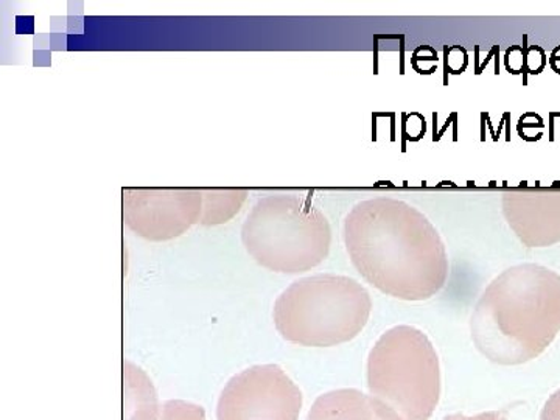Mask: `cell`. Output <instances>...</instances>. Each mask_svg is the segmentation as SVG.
Instances as JSON below:
<instances>
[{"instance_id":"cell-1","label":"cell","mask_w":560,"mask_h":420,"mask_svg":"<svg viewBox=\"0 0 560 420\" xmlns=\"http://www.w3.org/2000/svg\"><path fill=\"white\" fill-rule=\"evenodd\" d=\"M353 267L370 285L400 301H427L447 283V248L415 206L374 197L353 206L342 226Z\"/></svg>"},{"instance_id":"cell-2","label":"cell","mask_w":560,"mask_h":420,"mask_svg":"<svg viewBox=\"0 0 560 420\" xmlns=\"http://www.w3.org/2000/svg\"><path fill=\"white\" fill-rule=\"evenodd\" d=\"M470 331L492 363L517 366L537 359L560 331V275L536 264L501 272L475 305Z\"/></svg>"},{"instance_id":"cell-3","label":"cell","mask_w":560,"mask_h":420,"mask_svg":"<svg viewBox=\"0 0 560 420\" xmlns=\"http://www.w3.org/2000/svg\"><path fill=\"white\" fill-rule=\"evenodd\" d=\"M370 291L359 280L316 275L291 283L275 302L272 319L283 340L334 348L359 337L371 318Z\"/></svg>"},{"instance_id":"cell-4","label":"cell","mask_w":560,"mask_h":420,"mask_svg":"<svg viewBox=\"0 0 560 420\" xmlns=\"http://www.w3.org/2000/svg\"><path fill=\"white\" fill-rule=\"evenodd\" d=\"M242 243L260 267L280 275H301L329 257L331 226L307 198L267 195L246 217Z\"/></svg>"},{"instance_id":"cell-5","label":"cell","mask_w":560,"mask_h":420,"mask_svg":"<svg viewBox=\"0 0 560 420\" xmlns=\"http://www.w3.org/2000/svg\"><path fill=\"white\" fill-rule=\"evenodd\" d=\"M370 390L404 420H430L440 404V357L412 326L386 330L368 359Z\"/></svg>"},{"instance_id":"cell-6","label":"cell","mask_w":560,"mask_h":420,"mask_svg":"<svg viewBox=\"0 0 560 420\" xmlns=\"http://www.w3.org/2000/svg\"><path fill=\"white\" fill-rule=\"evenodd\" d=\"M301 389L278 364L234 375L221 393L217 420H300Z\"/></svg>"},{"instance_id":"cell-7","label":"cell","mask_w":560,"mask_h":420,"mask_svg":"<svg viewBox=\"0 0 560 420\" xmlns=\"http://www.w3.org/2000/svg\"><path fill=\"white\" fill-rule=\"evenodd\" d=\"M202 195L198 189H125V226L150 242L175 241L200 224Z\"/></svg>"},{"instance_id":"cell-8","label":"cell","mask_w":560,"mask_h":420,"mask_svg":"<svg viewBox=\"0 0 560 420\" xmlns=\"http://www.w3.org/2000/svg\"><path fill=\"white\" fill-rule=\"evenodd\" d=\"M501 210L526 248H548L560 242V189L508 190Z\"/></svg>"},{"instance_id":"cell-9","label":"cell","mask_w":560,"mask_h":420,"mask_svg":"<svg viewBox=\"0 0 560 420\" xmlns=\"http://www.w3.org/2000/svg\"><path fill=\"white\" fill-rule=\"evenodd\" d=\"M307 420H404L377 397L359 389H337L323 394L313 404Z\"/></svg>"},{"instance_id":"cell-10","label":"cell","mask_w":560,"mask_h":420,"mask_svg":"<svg viewBox=\"0 0 560 420\" xmlns=\"http://www.w3.org/2000/svg\"><path fill=\"white\" fill-rule=\"evenodd\" d=\"M158 394L149 375L124 360V420H160Z\"/></svg>"},{"instance_id":"cell-11","label":"cell","mask_w":560,"mask_h":420,"mask_svg":"<svg viewBox=\"0 0 560 420\" xmlns=\"http://www.w3.org/2000/svg\"><path fill=\"white\" fill-rule=\"evenodd\" d=\"M201 195L200 224L206 228L230 223L248 200V190L245 189H201Z\"/></svg>"},{"instance_id":"cell-12","label":"cell","mask_w":560,"mask_h":420,"mask_svg":"<svg viewBox=\"0 0 560 420\" xmlns=\"http://www.w3.org/2000/svg\"><path fill=\"white\" fill-rule=\"evenodd\" d=\"M160 420H206V412L190 401L168 400L162 405Z\"/></svg>"},{"instance_id":"cell-13","label":"cell","mask_w":560,"mask_h":420,"mask_svg":"<svg viewBox=\"0 0 560 420\" xmlns=\"http://www.w3.org/2000/svg\"><path fill=\"white\" fill-rule=\"evenodd\" d=\"M540 420H560V389L556 390L545 404Z\"/></svg>"},{"instance_id":"cell-14","label":"cell","mask_w":560,"mask_h":420,"mask_svg":"<svg viewBox=\"0 0 560 420\" xmlns=\"http://www.w3.org/2000/svg\"><path fill=\"white\" fill-rule=\"evenodd\" d=\"M444 420H508V418L503 412L489 411L481 412V415L477 416L453 415L448 416V418H445Z\"/></svg>"},{"instance_id":"cell-15","label":"cell","mask_w":560,"mask_h":420,"mask_svg":"<svg viewBox=\"0 0 560 420\" xmlns=\"http://www.w3.org/2000/svg\"><path fill=\"white\" fill-rule=\"evenodd\" d=\"M550 65L551 68L556 70V73H559L560 75V47L552 51L551 58H550Z\"/></svg>"}]
</instances>
